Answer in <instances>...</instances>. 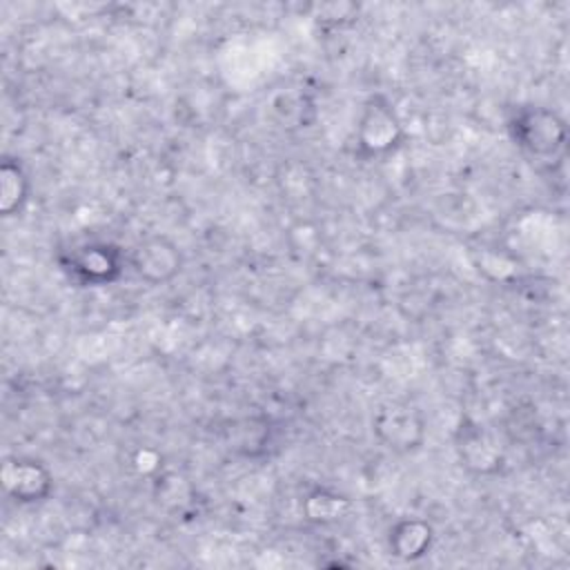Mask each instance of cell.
<instances>
[{
	"label": "cell",
	"instance_id": "cell-5",
	"mask_svg": "<svg viewBox=\"0 0 570 570\" xmlns=\"http://www.w3.org/2000/svg\"><path fill=\"white\" fill-rule=\"evenodd\" d=\"M4 488L11 497H16V501H38L47 497L51 479L40 463L16 459L7 461L4 465Z\"/></svg>",
	"mask_w": 570,
	"mask_h": 570
},
{
	"label": "cell",
	"instance_id": "cell-4",
	"mask_svg": "<svg viewBox=\"0 0 570 570\" xmlns=\"http://www.w3.org/2000/svg\"><path fill=\"white\" fill-rule=\"evenodd\" d=\"M401 140V122L383 98H372L365 105L358 127V145L365 154L376 156L394 149Z\"/></svg>",
	"mask_w": 570,
	"mask_h": 570
},
{
	"label": "cell",
	"instance_id": "cell-8",
	"mask_svg": "<svg viewBox=\"0 0 570 570\" xmlns=\"http://www.w3.org/2000/svg\"><path fill=\"white\" fill-rule=\"evenodd\" d=\"M0 180H2V212L9 216L16 209H20L22 203L27 200V178H24L20 165L4 160Z\"/></svg>",
	"mask_w": 570,
	"mask_h": 570
},
{
	"label": "cell",
	"instance_id": "cell-2",
	"mask_svg": "<svg viewBox=\"0 0 570 570\" xmlns=\"http://www.w3.org/2000/svg\"><path fill=\"white\" fill-rule=\"evenodd\" d=\"M129 265L145 283L163 285L180 272L183 256L174 240L160 234H151L134 245L129 254Z\"/></svg>",
	"mask_w": 570,
	"mask_h": 570
},
{
	"label": "cell",
	"instance_id": "cell-6",
	"mask_svg": "<svg viewBox=\"0 0 570 570\" xmlns=\"http://www.w3.org/2000/svg\"><path fill=\"white\" fill-rule=\"evenodd\" d=\"M432 543V528L419 519H405L390 532V548L401 559H419Z\"/></svg>",
	"mask_w": 570,
	"mask_h": 570
},
{
	"label": "cell",
	"instance_id": "cell-3",
	"mask_svg": "<svg viewBox=\"0 0 570 570\" xmlns=\"http://www.w3.org/2000/svg\"><path fill=\"white\" fill-rule=\"evenodd\" d=\"M374 434L394 452H410L423 443L425 425L421 414L403 403L381 407L374 416Z\"/></svg>",
	"mask_w": 570,
	"mask_h": 570
},
{
	"label": "cell",
	"instance_id": "cell-1",
	"mask_svg": "<svg viewBox=\"0 0 570 570\" xmlns=\"http://www.w3.org/2000/svg\"><path fill=\"white\" fill-rule=\"evenodd\" d=\"M514 138L517 142L539 160H557L563 156L566 147V125L563 120L548 109H525L521 111L514 122Z\"/></svg>",
	"mask_w": 570,
	"mask_h": 570
},
{
	"label": "cell",
	"instance_id": "cell-7",
	"mask_svg": "<svg viewBox=\"0 0 570 570\" xmlns=\"http://www.w3.org/2000/svg\"><path fill=\"white\" fill-rule=\"evenodd\" d=\"M73 265H76L73 269L87 283H102L118 272V256L105 245H91L76 256Z\"/></svg>",
	"mask_w": 570,
	"mask_h": 570
}]
</instances>
